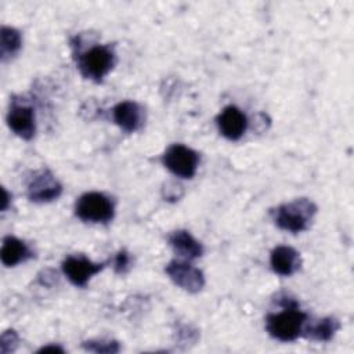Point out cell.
<instances>
[{
  "label": "cell",
  "mask_w": 354,
  "mask_h": 354,
  "mask_svg": "<svg viewBox=\"0 0 354 354\" xmlns=\"http://www.w3.org/2000/svg\"><path fill=\"white\" fill-rule=\"evenodd\" d=\"M165 272L177 286L189 293H196L205 286L203 272L187 260H171L165 267Z\"/></svg>",
  "instance_id": "52a82bcc"
},
{
  "label": "cell",
  "mask_w": 354,
  "mask_h": 354,
  "mask_svg": "<svg viewBox=\"0 0 354 354\" xmlns=\"http://www.w3.org/2000/svg\"><path fill=\"white\" fill-rule=\"evenodd\" d=\"M169 245L173 248L174 253L181 259V260H195L202 256L203 253V246L201 245L199 241H196L188 231L185 230H177L173 231L169 238Z\"/></svg>",
  "instance_id": "4fadbf2b"
},
{
  "label": "cell",
  "mask_w": 354,
  "mask_h": 354,
  "mask_svg": "<svg viewBox=\"0 0 354 354\" xmlns=\"http://www.w3.org/2000/svg\"><path fill=\"white\" fill-rule=\"evenodd\" d=\"M47 351H58V353H64L65 350L58 346V344H48V346H43L41 348L37 350V353H47Z\"/></svg>",
  "instance_id": "ffe728a7"
},
{
  "label": "cell",
  "mask_w": 354,
  "mask_h": 354,
  "mask_svg": "<svg viewBox=\"0 0 354 354\" xmlns=\"http://www.w3.org/2000/svg\"><path fill=\"white\" fill-rule=\"evenodd\" d=\"M270 264L275 274L282 277H290L299 271L301 266L300 253L290 246H277L270 256Z\"/></svg>",
  "instance_id": "7c38bea8"
},
{
  "label": "cell",
  "mask_w": 354,
  "mask_h": 354,
  "mask_svg": "<svg viewBox=\"0 0 354 354\" xmlns=\"http://www.w3.org/2000/svg\"><path fill=\"white\" fill-rule=\"evenodd\" d=\"M62 192L61 183L54 177V174L41 169L32 174L28 183V198L36 203H46L57 199Z\"/></svg>",
  "instance_id": "8992f818"
},
{
  "label": "cell",
  "mask_w": 354,
  "mask_h": 354,
  "mask_svg": "<svg viewBox=\"0 0 354 354\" xmlns=\"http://www.w3.org/2000/svg\"><path fill=\"white\" fill-rule=\"evenodd\" d=\"M0 257H1V263L6 267H15L17 264L30 259L32 250L24 241L8 235L3 239Z\"/></svg>",
  "instance_id": "5bb4252c"
},
{
  "label": "cell",
  "mask_w": 354,
  "mask_h": 354,
  "mask_svg": "<svg viewBox=\"0 0 354 354\" xmlns=\"http://www.w3.org/2000/svg\"><path fill=\"white\" fill-rule=\"evenodd\" d=\"M115 61L116 55L111 46L97 44L77 55V68L83 77L100 83L112 71Z\"/></svg>",
  "instance_id": "3957f363"
},
{
  "label": "cell",
  "mask_w": 354,
  "mask_h": 354,
  "mask_svg": "<svg viewBox=\"0 0 354 354\" xmlns=\"http://www.w3.org/2000/svg\"><path fill=\"white\" fill-rule=\"evenodd\" d=\"M1 43H0V54H1V59L6 61L7 58L14 57L22 44V39H21V33L14 29V28H8V26H3L1 28Z\"/></svg>",
  "instance_id": "2e32d148"
},
{
  "label": "cell",
  "mask_w": 354,
  "mask_h": 354,
  "mask_svg": "<svg viewBox=\"0 0 354 354\" xmlns=\"http://www.w3.org/2000/svg\"><path fill=\"white\" fill-rule=\"evenodd\" d=\"M282 311L271 313L266 318V329L277 340L281 342H293L301 332L307 321V314L299 310V306L295 300L283 297L281 303Z\"/></svg>",
  "instance_id": "6da1fadb"
},
{
  "label": "cell",
  "mask_w": 354,
  "mask_h": 354,
  "mask_svg": "<svg viewBox=\"0 0 354 354\" xmlns=\"http://www.w3.org/2000/svg\"><path fill=\"white\" fill-rule=\"evenodd\" d=\"M82 347L87 351L93 353H105V354H112L118 353L120 350V346L115 340H87L82 344Z\"/></svg>",
  "instance_id": "e0dca14e"
},
{
  "label": "cell",
  "mask_w": 354,
  "mask_h": 354,
  "mask_svg": "<svg viewBox=\"0 0 354 354\" xmlns=\"http://www.w3.org/2000/svg\"><path fill=\"white\" fill-rule=\"evenodd\" d=\"M315 213L317 205L307 198H300L279 205L271 212V216L278 228L297 234L306 231L310 227Z\"/></svg>",
  "instance_id": "7a4b0ae2"
},
{
  "label": "cell",
  "mask_w": 354,
  "mask_h": 354,
  "mask_svg": "<svg viewBox=\"0 0 354 354\" xmlns=\"http://www.w3.org/2000/svg\"><path fill=\"white\" fill-rule=\"evenodd\" d=\"M162 162L165 167L174 176L181 178H192L199 165V155L183 144H174L166 149Z\"/></svg>",
  "instance_id": "5b68a950"
},
{
  "label": "cell",
  "mask_w": 354,
  "mask_h": 354,
  "mask_svg": "<svg viewBox=\"0 0 354 354\" xmlns=\"http://www.w3.org/2000/svg\"><path fill=\"white\" fill-rule=\"evenodd\" d=\"M7 124L14 134L24 140H30L36 131V119L35 111L30 105L12 102L8 115Z\"/></svg>",
  "instance_id": "9c48e42d"
},
{
  "label": "cell",
  "mask_w": 354,
  "mask_h": 354,
  "mask_svg": "<svg viewBox=\"0 0 354 354\" xmlns=\"http://www.w3.org/2000/svg\"><path fill=\"white\" fill-rule=\"evenodd\" d=\"M217 126H218V131L223 137H225L227 140H231V141H236L245 134L246 126H248V119L239 108L230 105V106H225L218 113Z\"/></svg>",
  "instance_id": "30bf717a"
},
{
  "label": "cell",
  "mask_w": 354,
  "mask_h": 354,
  "mask_svg": "<svg viewBox=\"0 0 354 354\" xmlns=\"http://www.w3.org/2000/svg\"><path fill=\"white\" fill-rule=\"evenodd\" d=\"M3 205H1V209H3V212L4 210H7V203H8V201H10V195H8V192L6 191V189H3Z\"/></svg>",
  "instance_id": "44dd1931"
},
{
  "label": "cell",
  "mask_w": 354,
  "mask_h": 354,
  "mask_svg": "<svg viewBox=\"0 0 354 354\" xmlns=\"http://www.w3.org/2000/svg\"><path fill=\"white\" fill-rule=\"evenodd\" d=\"M113 122L126 133H134L144 124V109L134 101H122L112 109Z\"/></svg>",
  "instance_id": "8fae6325"
},
{
  "label": "cell",
  "mask_w": 354,
  "mask_h": 354,
  "mask_svg": "<svg viewBox=\"0 0 354 354\" xmlns=\"http://www.w3.org/2000/svg\"><path fill=\"white\" fill-rule=\"evenodd\" d=\"M339 328H340V324L336 318L325 317L310 324L308 326H303L301 335L315 342H329L335 336V333L339 330Z\"/></svg>",
  "instance_id": "9a60e30c"
},
{
  "label": "cell",
  "mask_w": 354,
  "mask_h": 354,
  "mask_svg": "<svg viewBox=\"0 0 354 354\" xmlns=\"http://www.w3.org/2000/svg\"><path fill=\"white\" fill-rule=\"evenodd\" d=\"M18 346V335L15 330L12 329H8L6 332H3L1 335V340H0V351L3 354H7V353H11L17 348Z\"/></svg>",
  "instance_id": "ac0fdd59"
},
{
  "label": "cell",
  "mask_w": 354,
  "mask_h": 354,
  "mask_svg": "<svg viewBox=\"0 0 354 354\" xmlns=\"http://www.w3.org/2000/svg\"><path fill=\"white\" fill-rule=\"evenodd\" d=\"M76 216L86 223L105 224L113 218L115 206L112 201L101 192H86L75 205Z\"/></svg>",
  "instance_id": "277c9868"
},
{
  "label": "cell",
  "mask_w": 354,
  "mask_h": 354,
  "mask_svg": "<svg viewBox=\"0 0 354 354\" xmlns=\"http://www.w3.org/2000/svg\"><path fill=\"white\" fill-rule=\"evenodd\" d=\"M113 268L118 274H124L130 268V256L126 250H120L113 259Z\"/></svg>",
  "instance_id": "d6986e66"
},
{
  "label": "cell",
  "mask_w": 354,
  "mask_h": 354,
  "mask_svg": "<svg viewBox=\"0 0 354 354\" xmlns=\"http://www.w3.org/2000/svg\"><path fill=\"white\" fill-rule=\"evenodd\" d=\"M105 263H93L83 254L68 256L62 261V270L66 278L75 286H86L93 275L104 268Z\"/></svg>",
  "instance_id": "ba28073f"
}]
</instances>
